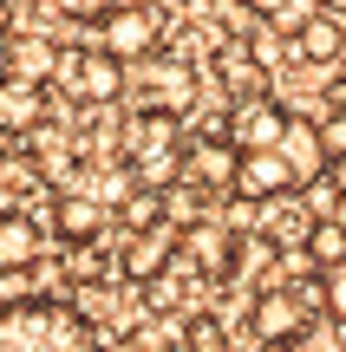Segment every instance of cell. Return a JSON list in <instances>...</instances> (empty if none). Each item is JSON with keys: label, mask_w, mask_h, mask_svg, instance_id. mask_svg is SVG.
<instances>
[{"label": "cell", "mask_w": 346, "mask_h": 352, "mask_svg": "<svg viewBox=\"0 0 346 352\" xmlns=\"http://www.w3.org/2000/svg\"><path fill=\"white\" fill-rule=\"evenodd\" d=\"M0 352H98V333L65 300H7L0 307Z\"/></svg>", "instance_id": "cell-1"}, {"label": "cell", "mask_w": 346, "mask_h": 352, "mask_svg": "<svg viewBox=\"0 0 346 352\" xmlns=\"http://www.w3.org/2000/svg\"><path fill=\"white\" fill-rule=\"evenodd\" d=\"M125 157H131V176L151 189H170L183 176V131H177V111H138L125 124Z\"/></svg>", "instance_id": "cell-2"}, {"label": "cell", "mask_w": 346, "mask_h": 352, "mask_svg": "<svg viewBox=\"0 0 346 352\" xmlns=\"http://www.w3.org/2000/svg\"><path fill=\"white\" fill-rule=\"evenodd\" d=\"M59 85L72 104H111L125 91V59H111L105 46L91 52H59Z\"/></svg>", "instance_id": "cell-3"}, {"label": "cell", "mask_w": 346, "mask_h": 352, "mask_svg": "<svg viewBox=\"0 0 346 352\" xmlns=\"http://www.w3.org/2000/svg\"><path fill=\"white\" fill-rule=\"evenodd\" d=\"M157 39H164V20H157V7H138V0H118L111 13H105V33L98 46L111 52V59H151Z\"/></svg>", "instance_id": "cell-4"}, {"label": "cell", "mask_w": 346, "mask_h": 352, "mask_svg": "<svg viewBox=\"0 0 346 352\" xmlns=\"http://www.w3.org/2000/svg\"><path fill=\"white\" fill-rule=\"evenodd\" d=\"M248 333L261 346H301L307 340V307H301L294 287H261L255 307H248Z\"/></svg>", "instance_id": "cell-5"}, {"label": "cell", "mask_w": 346, "mask_h": 352, "mask_svg": "<svg viewBox=\"0 0 346 352\" xmlns=\"http://www.w3.org/2000/svg\"><path fill=\"white\" fill-rule=\"evenodd\" d=\"M281 131H288V111H281L274 98H235L229 131H222V138H229L242 157H255V151H274V144H281Z\"/></svg>", "instance_id": "cell-6"}, {"label": "cell", "mask_w": 346, "mask_h": 352, "mask_svg": "<svg viewBox=\"0 0 346 352\" xmlns=\"http://www.w3.org/2000/svg\"><path fill=\"white\" fill-rule=\"evenodd\" d=\"M274 157H281L288 170H294V189H307L314 176H327V138H321V124L314 118H288V131H281V144H274Z\"/></svg>", "instance_id": "cell-7"}, {"label": "cell", "mask_w": 346, "mask_h": 352, "mask_svg": "<svg viewBox=\"0 0 346 352\" xmlns=\"http://www.w3.org/2000/svg\"><path fill=\"white\" fill-rule=\"evenodd\" d=\"M183 176H190L196 189H235V176H242V151H235L229 138L190 144V151H183Z\"/></svg>", "instance_id": "cell-8"}, {"label": "cell", "mask_w": 346, "mask_h": 352, "mask_svg": "<svg viewBox=\"0 0 346 352\" xmlns=\"http://www.w3.org/2000/svg\"><path fill=\"white\" fill-rule=\"evenodd\" d=\"M39 261V228L33 215L20 209H0V274H20V267Z\"/></svg>", "instance_id": "cell-9"}, {"label": "cell", "mask_w": 346, "mask_h": 352, "mask_svg": "<svg viewBox=\"0 0 346 352\" xmlns=\"http://www.w3.org/2000/svg\"><path fill=\"white\" fill-rule=\"evenodd\" d=\"M235 189H242V196H255V202L288 196V189H294V170H288L274 151H255V157H242V176H235Z\"/></svg>", "instance_id": "cell-10"}, {"label": "cell", "mask_w": 346, "mask_h": 352, "mask_svg": "<svg viewBox=\"0 0 346 352\" xmlns=\"http://www.w3.org/2000/svg\"><path fill=\"white\" fill-rule=\"evenodd\" d=\"M46 118V98H39L33 78H0V124L7 131H39Z\"/></svg>", "instance_id": "cell-11"}, {"label": "cell", "mask_w": 346, "mask_h": 352, "mask_svg": "<svg viewBox=\"0 0 346 352\" xmlns=\"http://www.w3.org/2000/svg\"><path fill=\"white\" fill-rule=\"evenodd\" d=\"M183 261L190 267H203V274H222V267H235V241L222 235V228H209V222H196L190 235H183Z\"/></svg>", "instance_id": "cell-12"}, {"label": "cell", "mask_w": 346, "mask_h": 352, "mask_svg": "<svg viewBox=\"0 0 346 352\" xmlns=\"http://www.w3.org/2000/svg\"><path fill=\"white\" fill-rule=\"evenodd\" d=\"M52 228H59V241H98L105 209L91 196H59V202H52Z\"/></svg>", "instance_id": "cell-13"}, {"label": "cell", "mask_w": 346, "mask_h": 352, "mask_svg": "<svg viewBox=\"0 0 346 352\" xmlns=\"http://www.w3.org/2000/svg\"><path fill=\"white\" fill-rule=\"evenodd\" d=\"M294 46H301V59H314V65H334V59H340V46H346V33H340V20L314 13V20L294 33Z\"/></svg>", "instance_id": "cell-14"}, {"label": "cell", "mask_w": 346, "mask_h": 352, "mask_svg": "<svg viewBox=\"0 0 346 352\" xmlns=\"http://www.w3.org/2000/svg\"><path fill=\"white\" fill-rule=\"evenodd\" d=\"M307 261L321 267V274L346 261V222H340V215H321V222H307Z\"/></svg>", "instance_id": "cell-15"}, {"label": "cell", "mask_w": 346, "mask_h": 352, "mask_svg": "<svg viewBox=\"0 0 346 352\" xmlns=\"http://www.w3.org/2000/svg\"><path fill=\"white\" fill-rule=\"evenodd\" d=\"M248 13H261V20L281 26V33H301V26L321 13V0H248Z\"/></svg>", "instance_id": "cell-16"}, {"label": "cell", "mask_w": 346, "mask_h": 352, "mask_svg": "<svg viewBox=\"0 0 346 352\" xmlns=\"http://www.w3.org/2000/svg\"><path fill=\"white\" fill-rule=\"evenodd\" d=\"M46 72H59V52L46 46V39H20V59H13V78H46Z\"/></svg>", "instance_id": "cell-17"}, {"label": "cell", "mask_w": 346, "mask_h": 352, "mask_svg": "<svg viewBox=\"0 0 346 352\" xmlns=\"http://www.w3.org/2000/svg\"><path fill=\"white\" fill-rule=\"evenodd\" d=\"M321 300H327V314H334L340 327H346V261H340V267H327V274H321Z\"/></svg>", "instance_id": "cell-18"}, {"label": "cell", "mask_w": 346, "mask_h": 352, "mask_svg": "<svg viewBox=\"0 0 346 352\" xmlns=\"http://www.w3.org/2000/svg\"><path fill=\"white\" fill-rule=\"evenodd\" d=\"M183 352H222V327H216V320H196L190 340H183Z\"/></svg>", "instance_id": "cell-19"}, {"label": "cell", "mask_w": 346, "mask_h": 352, "mask_svg": "<svg viewBox=\"0 0 346 352\" xmlns=\"http://www.w3.org/2000/svg\"><path fill=\"white\" fill-rule=\"evenodd\" d=\"M321 138H327V157H346V111L334 118V124H321Z\"/></svg>", "instance_id": "cell-20"}, {"label": "cell", "mask_w": 346, "mask_h": 352, "mask_svg": "<svg viewBox=\"0 0 346 352\" xmlns=\"http://www.w3.org/2000/svg\"><path fill=\"white\" fill-rule=\"evenodd\" d=\"M59 7H65V13H111L118 0H59Z\"/></svg>", "instance_id": "cell-21"}, {"label": "cell", "mask_w": 346, "mask_h": 352, "mask_svg": "<svg viewBox=\"0 0 346 352\" xmlns=\"http://www.w3.org/2000/svg\"><path fill=\"white\" fill-rule=\"evenodd\" d=\"M334 183H340V196H346V157H334Z\"/></svg>", "instance_id": "cell-22"}, {"label": "cell", "mask_w": 346, "mask_h": 352, "mask_svg": "<svg viewBox=\"0 0 346 352\" xmlns=\"http://www.w3.org/2000/svg\"><path fill=\"white\" fill-rule=\"evenodd\" d=\"M183 7H196V0H183Z\"/></svg>", "instance_id": "cell-23"}]
</instances>
